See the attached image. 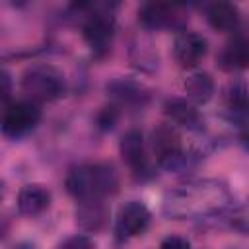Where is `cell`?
<instances>
[{
    "instance_id": "6da1fadb",
    "label": "cell",
    "mask_w": 249,
    "mask_h": 249,
    "mask_svg": "<svg viewBox=\"0 0 249 249\" xmlns=\"http://www.w3.org/2000/svg\"><path fill=\"white\" fill-rule=\"evenodd\" d=\"M231 193L218 179H189L163 195L161 212L171 220H196L222 214L231 206Z\"/></svg>"
},
{
    "instance_id": "7a4b0ae2",
    "label": "cell",
    "mask_w": 249,
    "mask_h": 249,
    "mask_svg": "<svg viewBox=\"0 0 249 249\" xmlns=\"http://www.w3.org/2000/svg\"><path fill=\"white\" fill-rule=\"evenodd\" d=\"M64 185L76 200L105 198L117 193L119 175L109 163H84L68 171Z\"/></svg>"
},
{
    "instance_id": "3957f363",
    "label": "cell",
    "mask_w": 249,
    "mask_h": 249,
    "mask_svg": "<svg viewBox=\"0 0 249 249\" xmlns=\"http://www.w3.org/2000/svg\"><path fill=\"white\" fill-rule=\"evenodd\" d=\"M152 152L158 165L167 171H183L198 160V154L185 146L179 128L171 123H161L152 130Z\"/></svg>"
},
{
    "instance_id": "277c9868",
    "label": "cell",
    "mask_w": 249,
    "mask_h": 249,
    "mask_svg": "<svg viewBox=\"0 0 249 249\" xmlns=\"http://www.w3.org/2000/svg\"><path fill=\"white\" fill-rule=\"evenodd\" d=\"M82 16V35L89 49L103 54L111 49L115 37V16L109 4H74L72 6Z\"/></svg>"
},
{
    "instance_id": "5b68a950",
    "label": "cell",
    "mask_w": 249,
    "mask_h": 249,
    "mask_svg": "<svg viewBox=\"0 0 249 249\" xmlns=\"http://www.w3.org/2000/svg\"><path fill=\"white\" fill-rule=\"evenodd\" d=\"M19 84H21V91L25 93V97L35 103L54 101L62 97L66 89L62 72L56 66L47 64V62L31 64L29 68H25Z\"/></svg>"
},
{
    "instance_id": "8992f818",
    "label": "cell",
    "mask_w": 249,
    "mask_h": 249,
    "mask_svg": "<svg viewBox=\"0 0 249 249\" xmlns=\"http://www.w3.org/2000/svg\"><path fill=\"white\" fill-rule=\"evenodd\" d=\"M39 121H41L39 103L29 99H18L6 103L2 115V132L8 138H21L29 134L39 124Z\"/></svg>"
},
{
    "instance_id": "52a82bcc",
    "label": "cell",
    "mask_w": 249,
    "mask_h": 249,
    "mask_svg": "<svg viewBox=\"0 0 249 249\" xmlns=\"http://www.w3.org/2000/svg\"><path fill=\"white\" fill-rule=\"evenodd\" d=\"M150 210L140 200H128L119 208L117 222H115V233L119 239H130L136 235H142L146 228L150 226Z\"/></svg>"
},
{
    "instance_id": "ba28073f",
    "label": "cell",
    "mask_w": 249,
    "mask_h": 249,
    "mask_svg": "<svg viewBox=\"0 0 249 249\" xmlns=\"http://www.w3.org/2000/svg\"><path fill=\"white\" fill-rule=\"evenodd\" d=\"M119 152H121L123 161L130 167V171L136 177L142 179V177L152 175V163H150V158L146 154L144 136L140 130H136V128L126 130L119 142Z\"/></svg>"
},
{
    "instance_id": "9c48e42d",
    "label": "cell",
    "mask_w": 249,
    "mask_h": 249,
    "mask_svg": "<svg viewBox=\"0 0 249 249\" xmlns=\"http://www.w3.org/2000/svg\"><path fill=\"white\" fill-rule=\"evenodd\" d=\"M138 21L144 29H165V27H181L185 16L177 4L165 2H146L138 10Z\"/></svg>"
},
{
    "instance_id": "30bf717a",
    "label": "cell",
    "mask_w": 249,
    "mask_h": 249,
    "mask_svg": "<svg viewBox=\"0 0 249 249\" xmlns=\"http://www.w3.org/2000/svg\"><path fill=\"white\" fill-rule=\"evenodd\" d=\"M208 53V45L206 39L195 31L189 29H181L175 37L173 43V54L175 60L183 66V68H195L202 62V58Z\"/></svg>"
},
{
    "instance_id": "8fae6325",
    "label": "cell",
    "mask_w": 249,
    "mask_h": 249,
    "mask_svg": "<svg viewBox=\"0 0 249 249\" xmlns=\"http://www.w3.org/2000/svg\"><path fill=\"white\" fill-rule=\"evenodd\" d=\"M224 113L230 121L249 124V86L243 80H231L222 91Z\"/></svg>"
},
{
    "instance_id": "7c38bea8",
    "label": "cell",
    "mask_w": 249,
    "mask_h": 249,
    "mask_svg": "<svg viewBox=\"0 0 249 249\" xmlns=\"http://www.w3.org/2000/svg\"><path fill=\"white\" fill-rule=\"evenodd\" d=\"M163 113L167 115L169 123L177 128H187L191 132L202 130V115L198 113L196 105L183 97H171L163 103Z\"/></svg>"
},
{
    "instance_id": "4fadbf2b",
    "label": "cell",
    "mask_w": 249,
    "mask_h": 249,
    "mask_svg": "<svg viewBox=\"0 0 249 249\" xmlns=\"http://www.w3.org/2000/svg\"><path fill=\"white\" fill-rule=\"evenodd\" d=\"M74 216H76V224L84 231H99L109 222V206L105 204V198L78 200Z\"/></svg>"
},
{
    "instance_id": "5bb4252c",
    "label": "cell",
    "mask_w": 249,
    "mask_h": 249,
    "mask_svg": "<svg viewBox=\"0 0 249 249\" xmlns=\"http://www.w3.org/2000/svg\"><path fill=\"white\" fill-rule=\"evenodd\" d=\"M218 64L226 72L249 70V37L237 35L228 41L218 54Z\"/></svg>"
},
{
    "instance_id": "9a60e30c",
    "label": "cell",
    "mask_w": 249,
    "mask_h": 249,
    "mask_svg": "<svg viewBox=\"0 0 249 249\" xmlns=\"http://www.w3.org/2000/svg\"><path fill=\"white\" fill-rule=\"evenodd\" d=\"M51 206V191L45 185L31 183L18 193V210L23 216H39Z\"/></svg>"
},
{
    "instance_id": "2e32d148",
    "label": "cell",
    "mask_w": 249,
    "mask_h": 249,
    "mask_svg": "<svg viewBox=\"0 0 249 249\" xmlns=\"http://www.w3.org/2000/svg\"><path fill=\"white\" fill-rule=\"evenodd\" d=\"M206 19H208L212 29L231 33L239 27L241 16H239L237 6L231 2H212L206 8Z\"/></svg>"
},
{
    "instance_id": "e0dca14e",
    "label": "cell",
    "mask_w": 249,
    "mask_h": 249,
    "mask_svg": "<svg viewBox=\"0 0 249 249\" xmlns=\"http://www.w3.org/2000/svg\"><path fill=\"white\" fill-rule=\"evenodd\" d=\"M107 91L117 105H144L148 101V91L142 84L126 78H117L107 86Z\"/></svg>"
},
{
    "instance_id": "ac0fdd59",
    "label": "cell",
    "mask_w": 249,
    "mask_h": 249,
    "mask_svg": "<svg viewBox=\"0 0 249 249\" xmlns=\"http://www.w3.org/2000/svg\"><path fill=\"white\" fill-rule=\"evenodd\" d=\"M185 93L195 105H204L214 97V80L206 72H195L185 80Z\"/></svg>"
},
{
    "instance_id": "d6986e66",
    "label": "cell",
    "mask_w": 249,
    "mask_h": 249,
    "mask_svg": "<svg viewBox=\"0 0 249 249\" xmlns=\"http://www.w3.org/2000/svg\"><path fill=\"white\" fill-rule=\"evenodd\" d=\"M134 53H138V56L132 58L138 68H150V70H152V68L158 64V54H156V51L152 49V45H144V43L140 41V45H134L132 54H134Z\"/></svg>"
},
{
    "instance_id": "ffe728a7",
    "label": "cell",
    "mask_w": 249,
    "mask_h": 249,
    "mask_svg": "<svg viewBox=\"0 0 249 249\" xmlns=\"http://www.w3.org/2000/svg\"><path fill=\"white\" fill-rule=\"evenodd\" d=\"M117 121H119V105L117 103H111L97 113V126L101 130H111L117 124Z\"/></svg>"
},
{
    "instance_id": "44dd1931",
    "label": "cell",
    "mask_w": 249,
    "mask_h": 249,
    "mask_svg": "<svg viewBox=\"0 0 249 249\" xmlns=\"http://www.w3.org/2000/svg\"><path fill=\"white\" fill-rule=\"evenodd\" d=\"M230 224H231V228L249 233V200H247L243 206H239V208H235V210L231 212Z\"/></svg>"
},
{
    "instance_id": "7402d4cb",
    "label": "cell",
    "mask_w": 249,
    "mask_h": 249,
    "mask_svg": "<svg viewBox=\"0 0 249 249\" xmlns=\"http://www.w3.org/2000/svg\"><path fill=\"white\" fill-rule=\"evenodd\" d=\"M58 249H93V241L86 233H76V235L66 237L58 245Z\"/></svg>"
},
{
    "instance_id": "603a6c76",
    "label": "cell",
    "mask_w": 249,
    "mask_h": 249,
    "mask_svg": "<svg viewBox=\"0 0 249 249\" xmlns=\"http://www.w3.org/2000/svg\"><path fill=\"white\" fill-rule=\"evenodd\" d=\"M160 249H191V243L181 235H167L161 239Z\"/></svg>"
},
{
    "instance_id": "cb8c5ba5",
    "label": "cell",
    "mask_w": 249,
    "mask_h": 249,
    "mask_svg": "<svg viewBox=\"0 0 249 249\" xmlns=\"http://www.w3.org/2000/svg\"><path fill=\"white\" fill-rule=\"evenodd\" d=\"M239 144L249 152V124H243L239 130Z\"/></svg>"
},
{
    "instance_id": "d4e9b609",
    "label": "cell",
    "mask_w": 249,
    "mask_h": 249,
    "mask_svg": "<svg viewBox=\"0 0 249 249\" xmlns=\"http://www.w3.org/2000/svg\"><path fill=\"white\" fill-rule=\"evenodd\" d=\"M2 84H4V88H2V97H4V101H8V97H10V74L4 70L2 72Z\"/></svg>"
},
{
    "instance_id": "484cf974",
    "label": "cell",
    "mask_w": 249,
    "mask_h": 249,
    "mask_svg": "<svg viewBox=\"0 0 249 249\" xmlns=\"http://www.w3.org/2000/svg\"><path fill=\"white\" fill-rule=\"evenodd\" d=\"M14 249H35L33 245H29V243H18Z\"/></svg>"
},
{
    "instance_id": "4316f807",
    "label": "cell",
    "mask_w": 249,
    "mask_h": 249,
    "mask_svg": "<svg viewBox=\"0 0 249 249\" xmlns=\"http://www.w3.org/2000/svg\"><path fill=\"white\" fill-rule=\"evenodd\" d=\"M228 249H245V247H228Z\"/></svg>"
}]
</instances>
